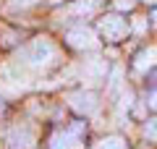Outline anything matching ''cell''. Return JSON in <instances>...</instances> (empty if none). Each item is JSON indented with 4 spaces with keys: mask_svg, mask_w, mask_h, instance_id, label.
<instances>
[{
    "mask_svg": "<svg viewBox=\"0 0 157 149\" xmlns=\"http://www.w3.org/2000/svg\"><path fill=\"white\" fill-rule=\"evenodd\" d=\"M58 58V50L52 44V39L47 37H37L32 44L26 47V63L32 68H50Z\"/></svg>",
    "mask_w": 157,
    "mask_h": 149,
    "instance_id": "cell-1",
    "label": "cell"
},
{
    "mask_svg": "<svg viewBox=\"0 0 157 149\" xmlns=\"http://www.w3.org/2000/svg\"><path fill=\"white\" fill-rule=\"evenodd\" d=\"M84 123H73L50 139V149H84Z\"/></svg>",
    "mask_w": 157,
    "mask_h": 149,
    "instance_id": "cell-2",
    "label": "cell"
},
{
    "mask_svg": "<svg viewBox=\"0 0 157 149\" xmlns=\"http://www.w3.org/2000/svg\"><path fill=\"white\" fill-rule=\"evenodd\" d=\"M100 34H102L105 42H121L128 34V24H126V18L118 16V13H107V16L100 18Z\"/></svg>",
    "mask_w": 157,
    "mask_h": 149,
    "instance_id": "cell-3",
    "label": "cell"
},
{
    "mask_svg": "<svg viewBox=\"0 0 157 149\" xmlns=\"http://www.w3.org/2000/svg\"><path fill=\"white\" fill-rule=\"evenodd\" d=\"M66 42L68 47L73 50H97L100 47V39H97V34L92 32L89 26H73L66 32Z\"/></svg>",
    "mask_w": 157,
    "mask_h": 149,
    "instance_id": "cell-4",
    "label": "cell"
},
{
    "mask_svg": "<svg viewBox=\"0 0 157 149\" xmlns=\"http://www.w3.org/2000/svg\"><path fill=\"white\" fill-rule=\"evenodd\" d=\"M68 105H71V110H76L78 115H89V113H94V107H97V97H94V92H89V89H78V92L68 94Z\"/></svg>",
    "mask_w": 157,
    "mask_h": 149,
    "instance_id": "cell-5",
    "label": "cell"
},
{
    "mask_svg": "<svg viewBox=\"0 0 157 149\" xmlns=\"http://www.w3.org/2000/svg\"><path fill=\"white\" fill-rule=\"evenodd\" d=\"M105 73H107V63L102 60V58H89V60H84V66H81V78H84L86 84L105 81Z\"/></svg>",
    "mask_w": 157,
    "mask_h": 149,
    "instance_id": "cell-6",
    "label": "cell"
},
{
    "mask_svg": "<svg viewBox=\"0 0 157 149\" xmlns=\"http://www.w3.org/2000/svg\"><path fill=\"white\" fill-rule=\"evenodd\" d=\"M32 144H34V136L26 126H18L8 133V147L11 149H32Z\"/></svg>",
    "mask_w": 157,
    "mask_h": 149,
    "instance_id": "cell-7",
    "label": "cell"
},
{
    "mask_svg": "<svg viewBox=\"0 0 157 149\" xmlns=\"http://www.w3.org/2000/svg\"><path fill=\"white\" fill-rule=\"evenodd\" d=\"M100 11V0H76L71 6V13H76L78 18H89Z\"/></svg>",
    "mask_w": 157,
    "mask_h": 149,
    "instance_id": "cell-8",
    "label": "cell"
},
{
    "mask_svg": "<svg viewBox=\"0 0 157 149\" xmlns=\"http://www.w3.org/2000/svg\"><path fill=\"white\" fill-rule=\"evenodd\" d=\"M155 58H157V50H141L139 55H136V60H134V68H136L139 73L149 71L152 63H155Z\"/></svg>",
    "mask_w": 157,
    "mask_h": 149,
    "instance_id": "cell-9",
    "label": "cell"
},
{
    "mask_svg": "<svg viewBox=\"0 0 157 149\" xmlns=\"http://www.w3.org/2000/svg\"><path fill=\"white\" fill-rule=\"evenodd\" d=\"M126 147H128V144H126L123 136H105V139L97 141L94 149H126Z\"/></svg>",
    "mask_w": 157,
    "mask_h": 149,
    "instance_id": "cell-10",
    "label": "cell"
},
{
    "mask_svg": "<svg viewBox=\"0 0 157 149\" xmlns=\"http://www.w3.org/2000/svg\"><path fill=\"white\" fill-rule=\"evenodd\" d=\"M144 136L149 139V141H157V118L144 120Z\"/></svg>",
    "mask_w": 157,
    "mask_h": 149,
    "instance_id": "cell-11",
    "label": "cell"
},
{
    "mask_svg": "<svg viewBox=\"0 0 157 149\" xmlns=\"http://www.w3.org/2000/svg\"><path fill=\"white\" fill-rule=\"evenodd\" d=\"M0 34H3V47H11V44H16V39H18V34L8 32L6 26H0Z\"/></svg>",
    "mask_w": 157,
    "mask_h": 149,
    "instance_id": "cell-12",
    "label": "cell"
},
{
    "mask_svg": "<svg viewBox=\"0 0 157 149\" xmlns=\"http://www.w3.org/2000/svg\"><path fill=\"white\" fill-rule=\"evenodd\" d=\"M147 26H149V21H147L144 16H136V18H134V32L139 34V37H141V34L147 32Z\"/></svg>",
    "mask_w": 157,
    "mask_h": 149,
    "instance_id": "cell-13",
    "label": "cell"
},
{
    "mask_svg": "<svg viewBox=\"0 0 157 149\" xmlns=\"http://www.w3.org/2000/svg\"><path fill=\"white\" fill-rule=\"evenodd\" d=\"M115 8L118 11H131L134 8V0H115Z\"/></svg>",
    "mask_w": 157,
    "mask_h": 149,
    "instance_id": "cell-14",
    "label": "cell"
},
{
    "mask_svg": "<svg viewBox=\"0 0 157 149\" xmlns=\"http://www.w3.org/2000/svg\"><path fill=\"white\" fill-rule=\"evenodd\" d=\"M37 0H11V6L13 8H26V6H34Z\"/></svg>",
    "mask_w": 157,
    "mask_h": 149,
    "instance_id": "cell-15",
    "label": "cell"
},
{
    "mask_svg": "<svg viewBox=\"0 0 157 149\" xmlns=\"http://www.w3.org/2000/svg\"><path fill=\"white\" fill-rule=\"evenodd\" d=\"M149 107H152V110H157V89H155V92H149Z\"/></svg>",
    "mask_w": 157,
    "mask_h": 149,
    "instance_id": "cell-16",
    "label": "cell"
},
{
    "mask_svg": "<svg viewBox=\"0 0 157 149\" xmlns=\"http://www.w3.org/2000/svg\"><path fill=\"white\" fill-rule=\"evenodd\" d=\"M152 24H155V26H157V8H155V11H152Z\"/></svg>",
    "mask_w": 157,
    "mask_h": 149,
    "instance_id": "cell-17",
    "label": "cell"
},
{
    "mask_svg": "<svg viewBox=\"0 0 157 149\" xmlns=\"http://www.w3.org/2000/svg\"><path fill=\"white\" fill-rule=\"evenodd\" d=\"M144 3H149V6H157V0H144Z\"/></svg>",
    "mask_w": 157,
    "mask_h": 149,
    "instance_id": "cell-18",
    "label": "cell"
}]
</instances>
